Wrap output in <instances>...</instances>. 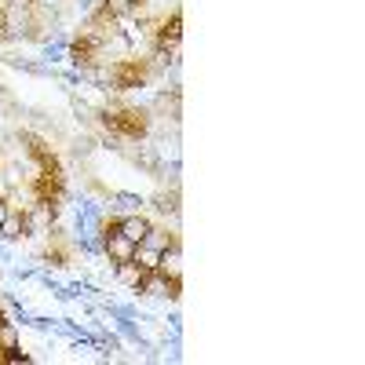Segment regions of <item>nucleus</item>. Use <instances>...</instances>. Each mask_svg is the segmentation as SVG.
Instances as JSON below:
<instances>
[{
    "instance_id": "obj_1",
    "label": "nucleus",
    "mask_w": 365,
    "mask_h": 365,
    "mask_svg": "<svg viewBox=\"0 0 365 365\" xmlns=\"http://www.w3.org/2000/svg\"><path fill=\"white\" fill-rule=\"evenodd\" d=\"M135 292H139V296H150V299H179L182 282H172L168 274H161V270H146Z\"/></svg>"
},
{
    "instance_id": "obj_2",
    "label": "nucleus",
    "mask_w": 365,
    "mask_h": 365,
    "mask_svg": "<svg viewBox=\"0 0 365 365\" xmlns=\"http://www.w3.org/2000/svg\"><path fill=\"white\" fill-rule=\"evenodd\" d=\"M113 223H117V230L125 234L128 241H135V245H139V241L146 237V230L154 227V223H150V220L143 216V212H128V216H117Z\"/></svg>"
},
{
    "instance_id": "obj_3",
    "label": "nucleus",
    "mask_w": 365,
    "mask_h": 365,
    "mask_svg": "<svg viewBox=\"0 0 365 365\" xmlns=\"http://www.w3.org/2000/svg\"><path fill=\"white\" fill-rule=\"evenodd\" d=\"M29 237V230H26V216L19 208H11L8 212V220L0 223V241H8V245H19V241H26Z\"/></svg>"
},
{
    "instance_id": "obj_4",
    "label": "nucleus",
    "mask_w": 365,
    "mask_h": 365,
    "mask_svg": "<svg viewBox=\"0 0 365 365\" xmlns=\"http://www.w3.org/2000/svg\"><path fill=\"white\" fill-rule=\"evenodd\" d=\"M158 270L168 274L172 282H182V245H179V241H172V245L161 252V267Z\"/></svg>"
},
{
    "instance_id": "obj_5",
    "label": "nucleus",
    "mask_w": 365,
    "mask_h": 365,
    "mask_svg": "<svg viewBox=\"0 0 365 365\" xmlns=\"http://www.w3.org/2000/svg\"><path fill=\"white\" fill-rule=\"evenodd\" d=\"M143 267L135 263V259H128V263H113V282H120V285H128L132 292L139 289V282H143Z\"/></svg>"
},
{
    "instance_id": "obj_6",
    "label": "nucleus",
    "mask_w": 365,
    "mask_h": 365,
    "mask_svg": "<svg viewBox=\"0 0 365 365\" xmlns=\"http://www.w3.org/2000/svg\"><path fill=\"white\" fill-rule=\"evenodd\" d=\"M113 212H120V216H128V212H143V197L139 194H128V190H117V194H110V201H106Z\"/></svg>"
},
{
    "instance_id": "obj_7",
    "label": "nucleus",
    "mask_w": 365,
    "mask_h": 365,
    "mask_svg": "<svg viewBox=\"0 0 365 365\" xmlns=\"http://www.w3.org/2000/svg\"><path fill=\"white\" fill-rule=\"evenodd\" d=\"M172 241H179V237H175V234H168L165 227H150V230H146V237L139 241V245H150V249H158V252H165V249L172 245Z\"/></svg>"
},
{
    "instance_id": "obj_8",
    "label": "nucleus",
    "mask_w": 365,
    "mask_h": 365,
    "mask_svg": "<svg viewBox=\"0 0 365 365\" xmlns=\"http://www.w3.org/2000/svg\"><path fill=\"white\" fill-rule=\"evenodd\" d=\"M143 270H158L161 267V252L158 249H150V245H135V256H132Z\"/></svg>"
},
{
    "instance_id": "obj_9",
    "label": "nucleus",
    "mask_w": 365,
    "mask_h": 365,
    "mask_svg": "<svg viewBox=\"0 0 365 365\" xmlns=\"http://www.w3.org/2000/svg\"><path fill=\"white\" fill-rule=\"evenodd\" d=\"M4 4H8V8H34L37 0H4Z\"/></svg>"
},
{
    "instance_id": "obj_10",
    "label": "nucleus",
    "mask_w": 365,
    "mask_h": 365,
    "mask_svg": "<svg viewBox=\"0 0 365 365\" xmlns=\"http://www.w3.org/2000/svg\"><path fill=\"white\" fill-rule=\"evenodd\" d=\"M0 37H4V15H0Z\"/></svg>"
},
{
    "instance_id": "obj_11",
    "label": "nucleus",
    "mask_w": 365,
    "mask_h": 365,
    "mask_svg": "<svg viewBox=\"0 0 365 365\" xmlns=\"http://www.w3.org/2000/svg\"><path fill=\"white\" fill-rule=\"evenodd\" d=\"M0 307H4V296H0Z\"/></svg>"
}]
</instances>
